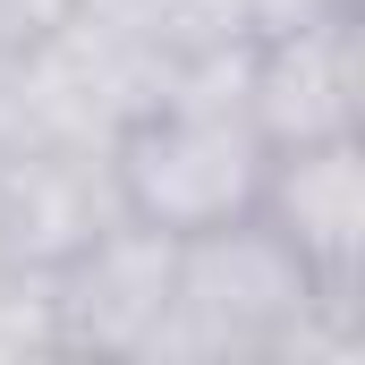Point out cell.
I'll list each match as a JSON object with an SVG mask.
<instances>
[{"instance_id": "obj_1", "label": "cell", "mask_w": 365, "mask_h": 365, "mask_svg": "<svg viewBox=\"0 0 365 365\" xmlns=\"http://www.w3.org/2000/svg\"><path fill=\"white\" fill-rule=\"evenodd\" d=\"M264 170H272V145L247 110V43L170 60L162 86L145 93V110L110 136L119 212L153 221L170 238H195V230L255 212Z\"/></svg>"}, {"instance_id": "obj_2", "label": "cell", "mask_w": 365, "mask_h": 365, "mask_svg": "<svg viewBox=\"0 0 365 365\" xmlns=\"http://www.w3.org/2000/svg\"><path fill=\"white\" fill-rule=\"evenodd\" d=\"M365 323L340 314L314 272L289 255L264 212H238L221 230L179 238V289H170V331L162 357L187 365H289V357H357Z\"/></svg>"}, {"instance_id": "obj_3", "label": "cell", "mask_w": 365, "mask_h": 365, "mask_svg": "<svg viewBox=\"0 0 365 365\" xmlns=\"http://www.w3.org/2000/svg\"><path fill=\"white\" fill-rule=\"evenodd\" d=\"M170 289H179V238L153 221H110L93 247H77L43 306H51V349H93V357H162L170 331Z\"/></svg>"}, {"instance_id": "obj_4", "label": "cell", "mask_w": 365, "mask_h": 365, "mask_svg": "<svg viewBox=\"0 0 365 365\" xmlns=\"http://www.w3.org/2000/svg\"><path fill=\"white\" fill-rule=\"evenodd\" d=\"M247 110H255L272 153L365 136V17H357V0L306 17V26H280V34H247Z\"/></svg>"}, {"instance_id": "obj_5", "label": "cell", "mask_w": 365, "mask_h": 365, "mask_svg": "<svg viewBox=\"0 0 365 365\" xmlns=\"http://www.w3.org/2000/svg\"><path fill=\"white\" fill-rule=\"evenodd\" d=\"M289 238V255L314 272V289L365 323V136H331V145H289L264 170V204H255Z\"/></svg>"}, {"instance_id": "obj_6", "label": "cell", "mask_w": 365, "mask_h": 365, "mask_svg": "<svg viewBox=\"0 0 365 365\" xmlns=\"http://www.w3.org/2000/svg\"><path fill=\"white\" fill-rule=\"evenodd\" d=\"M68 17H86L102 34L136 43L145 60H195V51H230L247 43V17L238 0H68Z\"/></svg>"}, {"instance_id": "obj_7", "label": "cell", "mask_w": 365, "mask_h": 365, "mask_svg": "<svg viewBox=\"0 0 365 365\" xmlns=\"http://www.w3.org/2000/svg\"><path fill=\"white\" fill-rule=\"evenodd\" d=\"M323 9H349V0H238L247 34H280V26H306V17H323Z\"/></svg>"}]
</instances>
